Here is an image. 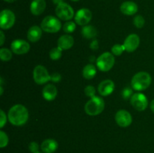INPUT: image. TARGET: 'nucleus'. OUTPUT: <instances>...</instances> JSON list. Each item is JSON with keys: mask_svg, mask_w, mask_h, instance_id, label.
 <instances>
[{"mask_svg": "<svg viewBox=\"0 0 154 153\" xmlns=\"http://www.w3.org/2000/svg\"><path fill=\"white\" fill-rule=\"evenodd\" d=\"M71 1H73V2H78V1H79V0H71Z\"/></svg>", "mask_w": 154, "mask_h": 153, "instance_id": "nucleus-39", "label": "nucleus"}, {"mask_svg": "<svg viewBox=\"0 0 154 153\" xmlns=\"http://www.w3.org/2000/svg\"><path fill=\"white\" fill-rule=\"evenodd\" d=\"M132 95H133L132 94V89L130 87H126L122 92V96L125 100H127L129 98H132Z\"/></svg>", "mask_w": 154, "mask_h": 153, "instance_id": "nucleus-30", "label": "nucleus"}, {"mask_svg": "<svg viewBox=\"0 0 154 153\" xmlns=\"http://www.w3.org/2000/svg\"><path fill=\"white\" fill-rule=\"evenodd\" d=\"M84 92H85L86 95L88 97L93 98L95 96L96 94V88L93 86H87L85 88H84Z\"/></svg>", "mask_w": 154, "mask_h": 153, "instance_id": "nucleus-29", "label": "nucleus"}, {"mask_svg": "<svg viewBox=\"0 0 154 153\" xmlns=\"http://www.w3.org/2000/svg\"><path fill=\"white\" fill-rule=\"evenodd\" d=\"M105 108V102L100 97L94 96L87 101L84 106L87 114L90 116H97L102 112Z\"/></svg>", "mask_w": 154, "mask_h": 153, "instance_id": "nucleus-3", "label": "nucleus"}, {"mask_svg": "<svg viewBox=\"0 0 154 153\" xmlns=\"http://www.w3.org/2000/svg\"><path fill=\"white\" fill-rule=\"evenodd\" d=\"M140 44V38L136 34H130L124 40L125 50L129 52H134Z\"/></svg>", "mask_w": 154, "mask_h": 153, "instance_id": "nucleus-13", "label": "nucleus"}, {"mask_svg": "<svg viewBox=\"0 0 154 153\" xmlns=\"http://www.w3.org/2000/svg\"><path fill=\"white\" fill-rule=\"evenodd\" d=\"M131 104L138 111H143L148 106V100L142 93H135L131 98Z\"/></svg>", "mask_w": 154, "mask_h": 153, "instance_id": "nucleus-9", "label": "nucleus"}, {"mask_svg": "<svg viewBox=\"0 0 154 153\" xmlns=\"http://www.w3.org/2000/svg\"><path fill=\"white\" fill-rule=\"evenodd\" d=\"M38 153H42V152H38Z\"/></svg>", "mask_w": 154, "mask_h": 153, "instance_id": "nucleus-40", "label": "nucleus"}, {"mask_svg": "<svg viewBox=\"0 0 154 153\" xmlns=\"http://www.w3.org/2000/svg\"><path fill=\"white\" fill-rule=\"evenodd\" d=\"M29 149L32 153L39 152V146L36 142H30L29 145Z\"/></svg>", "mask_w": 154, "mask_h": 153, "instance_id": "nucleus-31", "label": "nucleus"}, {"mask_svg": "<svg viewBox=\"0 0 154 153\" xmlns=\"http://www.w3.org/2000/svg\"><path fill=\"white\" fill-rule=\"evenodd\" d=\"M116 122L119 126L123 128L129 127L132 122V117L128 111L125 110H120L117 111L115 115Z\"/></svg>", "mask_w": 154, "mask_h": 153, "instance_id": "nucleus-11", "label": "nucleus"}, {"mask_svg": "<svg viewBox=\"0 0 154 153\" xmlns=\"http://www.w3.org/2000/svg\"><path fill=\"white\" fill-rule=\"evenodd\" d=\"M0 118H1V121H0V128H2L5 124L6 122H7V117H6L5 113L3 110L0 111Z\"/></svg>", "mask_w": 154, "mask_h": 153, "instance_id": "nucleus-32", "label": "nucleus"}, {"mask_svg": "<svg viewBox=\"0 0 154 153\" xmlns=\"http://www.w3.org/2000/svg\"><path fill=\"white\" fill-rule=\"evenodd\" d=\"M56 14L62 20L68 21L73 18L74 10L69 4L63 2L57 5L56 8Z\"/></svg>", "mask_w": 154, "mask_h": 153, "instance_id": "nucleus-7", "label": "nucleus"}, {"mask_svg": "<svg viewBox=\"0 0 154 153\" xmlns=\"http://www.w3.org/2000/svg\"><path fill=\"white\" fill-rule=\"evenodd\" d=\"M5 2H8V3H12V2H16L17 0H4Z\"/></svg>", "mask_w": 154, "mask_h": 153, "instance_id": "nucleus-38", "label": "nucleus"}, {"mask_svg": "<svg viewBox=\"0 0 154 153\" xmlns=\"http://www.w3.org/2000/svg\"><path fill=\"white\" fill-rule=\"evenodd\" d=\"M151 76L147 72L141 71L134 75L132 79V87L136 91H144L150 86Z\"/></svg>", "mask_w": 154, "mask_h": 153, "instance_id": "nucleus-2", "label": "nucleus"}, {"mask_svg": "<svg viewBox=\"0 0 154 153\" xmlns=\"http://www.w3.org/2000/svg\"><path fill=\"white\" fill-rule=\"evenodd\" d=\"M12 52L7 48H2L0 50V58L2 61L8 62L11 59Z\"/></svg>", "mask_w": 154, "mask_h": 153, "instance_id": "nucleus-23", "label": "nucleus"}, {"mask_svg": "<svg viewBox=\"0 0 154 153\" xmlns=\"http://www.w3.org/2000/svg\"><path fill=\"white\" fill-rule=\"evenodd\" d=\"M133 23L137 28H141L144 26V23H145V20L143 17L141 15H137L134 17L133 20Z\"/></svg>", "mask_w": 154, "mask_h": 153, "instance_id": "nucleus-27", "label": "nucleus"}, {"mask_svg": "<svg viewBox=\"0 0 154 153\" xmlns=\"http://www.w3.org/2000/svg\"><path fill=\"white\" fill-rule=\"evenodd\" d=\"M46 8L45 0H33L30 4V11L35 16H38L45 11Z\"/></svg>", "mask_w": 154, "mask_h": 153, "instance_id": "nucleus-15", "label": "nucleus"}, {"mask_svg": "<svg viewBox=\"0 0 154 153\" xmlns=\"http://www.w3.org/2000/svg\"><path fill=\"white\" fill-rule=\"evenodd\" d=\"M58 148V142L54 139H47L42 142L41 149L44 153H54Z\"/></svg>", "mask_w": 154, "mask_h": 153, "instance_id": "nucleus-18", "label": "nucleus"}, {"mask_svg": "<svg viewBox=\"0 0 154 153\" xmlns=\"http://www.w3.org/2000/svg\"><path fill=\"white\" fill-rule=\"evenodd\" d=\"M8 143V137L6 133L4 131L1 130L0 131V147L1 148H4Z\"/></svg>", "mask_w": 154, "mask_h": 153, "instance_id": "nucleus-28", "label": "nucleus"}, {"mask_svg": "<svg viewBox=\"0 0 154 153\" xmlns=\"http://www.w3.org/2000/svg\"><path fill=\"white\" fill-rule=\"evenodd\" d=\"M12 52L17 55H23L29 52L30 50L29 44L22 39H16L11 44Z\"/></svg>", "mask_w": 154, "mask_h": 153, "instance_id": "nucleus-10", "label": "nucleus"}, {"mask_svg": "<svg viewBox=\"0 0 154 153\" xmlns=\"http://www.w3.org/2000/svg\"><path fill=\"white\" fill-rule=\"evenodd\" d=\"M62 50L60 47H54L50 51V57L52 60H58L62 56Z\"/></svg>", "mask_w": 154, "mask_h": 153, "instance_id": "nucleus-24", "label": "nucleus"}, {"mask_svg": "<svg viewBox=\"0 0 154 153\" xmlns=\"http://www.w3.org/2000/svg\"><path fill=\"white\" fill-rule=\"evenodd\" d=\"M150 109L154 112V99L150 102Z\"/></svg>", "mask_w": 154, "mask_h": 153, "instance_id": "nucleus-37", "label": "nucleus"}, {"mask_svg": "<svg viewBox=\"0 0 154 153\" xmlns=\"http://www.w3.org/2000/svg\"><path fill=\"white\" fill-rule=\"evenodd\" d=\"M114 83L112 80H105L100 82L98 87V91L101 95L108 96L114 92Z\"/></svg>", "mask_w": 154, "mask_h": 153, "instance_id": "nucleus-14", "label": "nucleus"}, {"mask_svg": "<svg viewBox=\"0 0 154 153\" xmlns=\"http://www.w3.org/2000/svg\"><path fill=\"white\" fill-rule=\"evenodd\" d=\"M61 80V75L59 73H54L51 75V80L54 82H60Z\"/></svg>", "mask_w": 154, "mask_h": 153, "instance_id": "nucleus-33", "label": "nucleus"}, {"mask_svg": "<svg viewBox=\"0 0 154 153\" xmlns=\"http://www.w3.org/2000/svg\"><path fill=\"white\" fill-rule=\"evenodd\" d=\"M74 44V38L72 36L69 34H64L62 35L57 41V46L62 50H66L72 47Z\"/></svg>", "mask_w": 154, "mask_h": 153, "instance_id": "nucleus-17", "label": "nucleus"}, {"mask_svg": "<svg viewBox=\"0 0 154 153\" xmlns=\"http://www.w3.org/2000/svg\"><path fill=\"white\" fill-rule=\"evenodd\" d=\"M120 11L125 15L131 16L134 15L138 11V5L134 2H124L120 6Z\"/></svg>", "mask_w": 154, "mask_h": 153, "instance_id": "nucleus-16", "label": "nucleus"}, {"mask_svg": "<svg viewBox=\"0 0 154 153\" xmlns=\"http://www.w3.org/2000/svg\"><path fill=\"white\" fill-rule=\"evenodd\" d=\"M42 35V28L38 26H33L27 32V38L31 42H37Z\"/></svg>", "mask_w": 154, "mask_h": 153, "instance_id": "nucleus-20", "label": "nucleus"}, {"mask_svg": "<svg viewBox=\"0 0 154 153\" xmlns=\"http://www.w3.org/2000/svg\"><path fill=\"white\" fill-rule=\"evenodd\" d=\"M61 22L58 18L54 16H48L45 17L41 23L42 30L48 33H56L61 28Z\"/></svg>", "mask_w": 154, "mask_h": 153, "instance_id": "nucleus-5", "label": "nucleus"}, {"mask_svg": "<svg viewBox=\"0 0 154 153\" xmlns=\"http://www.w3.org/2000/svg\"><path fill=\"white\" fill-rule=\"evenodd\" d=\"M123 51H125V47L123 44H114L111 48V52L115 56H120L123 53Z\"/></svg>", "mask_w": 154, "mask_h": 153, "instance_id": "nucleus-26", "label": "nucleus"}, {"mask_svg": "<svg viewBox=\"0 0 154 153\" xmlns=\"http://www.w3.org/2000/svg\"><path fill=\"white\" fill-rule=\"evenodd\" d=\"M92 19V12L88 8H81L77 11L75 20L80 26H87Z\"/></svg>", "mask_w": 154, "mask_h": 153, "instance_id": "nucleus-12", "label": "nucleus"}, {"mask_svg": "<svg viewBox=\"0 0 154 153\" xmlns=\"http://www.w3.org/2000/svg\"><path fill=\"white\" fill-rule=\"evenodd\" d=\"M76 28V24L72 21H68L63 25V31L66 33H72Z\"/></svg>", "mask_w": 154, "mask_h": 153, "instance_id": "nucleus-25", "label": "nucleus"}, {"mask_svg": "<svg viewBox=\"0 0 154 153\" xmlns=\"http://www.w3.org/2000/svg\"><path fill=\"white\" fill-rule=\"evenodd\" d=\"M90 47L93 50H96L99 47V43H98L97 40H94L91 44H90Z\"/></svg>", "mask_w": 154, "mask_h": 153, "instance_id": "nucleus-34", "label": "nucleus"}, {"mask_svg": "<svg viewBox=\"0 0 154 153\" xmlns=\"http://www.w3.org/2000/svg\"><path fill=\"white\" fill-rule=\"evenodd\" d=\"M115 59L114 54L111 52H105L98 57L96 60V65L98 68L103 72H107L111 70L114 65Z\"/></svg>", "mask_w": 154, "mask_h": 153, "instance_id": "nucleus-4", "label": "nucleus"}, {"mask_svg": "<svg viewBox=\"0 0 154 153\" xmlns=\"http://www.w3.org/2000/svg\"><path fill=\"white\" fill-rule=\"evenodd\" d=\"M96 68L93 64H88L83 69V76L87 80H91L96 76Z\"/></svg>", "mask_w": 154, "mask_h": 153, "instance_id": "nucleus-21", "label": "nucleus"}, {"mask_svg": "<svg viewBox=\"0 0 154 153\" xmlns=\"http://www.w3.org/2000/svg\"><path fill=\"white\" fill-rule=\"evenodd\" d=\"M33 78L35 82L39 85H42L51 80V75L44 66L37 65L33 70Z\"/></svg>", "mask_w": 154, "mask_h": 153, "instance_id": "nucleus-8", "label": "nucleus"}, {"mask_svg": "<svg viewBox=\"0 0 154 153\" xmlns=\"http://www.w3.org/2000/svg\"><path fill=\"white\" fill-rule=\"evenodd\" d=\"M42 94L45 100H54L57 95V89L56 86L53 84H48L44 87L42 90Z\"/></svg>", "mask_w": 154, "mask_h": 153, "instance_id": "nucleus-19", "label": "nucleus"}, {"mask_svg": "<svg viewBox=\"0 0 154 153\" xmlns=\"http://www.w3.org/2000/svg\"><path fill=\"white\" fill-rule=\"evenodd\" d=\"M52 2H53V3H54V4H57V5H58V4H61V3L64 2H63V0H52Z\"/></svg>", "mask_w": 154, "mask_h": 153, "instance_id": "nucleus-36", "label": "nucleus"}, {"mask_svg": "<svg viewBox=\"0 0 154 153\" xmlns=\"http://www.w3.org/2000/svg\"><path fill=\"white\" fill-rule=\"evenodd\" d=\"M15 22V15L13 11L5 9L0 13V27L2 29L7 30L11 28Z\"/></svg>", "mask_w": 154, "mask_h": 153, "instance_id": "nucleus-6", "label": "nucleus"}, {"mask_svg": "<svg viewBox=\"0 0 154 153\" xmlns=\"http://www.w3.org/2000/svg\"><path fill=\"white\" fill-rule=\"evenodd\" d=\"M8 118L13 125L22 126L26 123L29 118L28 110L22 104H16L8 111Z\"/></svg>", "mask_w": 154, "mask_h": 153, "instance_id": "nucleus-1", "label": "nucleus"}, {"mask_svg": "<svg viewBox=\"0 0 154 153\" xmlns=\"http://www.w3.org/2000/svg\"><path fill=\"white\" fill-rule=\"evenodd\" d=\"M82 32L83 36L86 38H93L94 37H96V34H97V31H96V28L93 26L87 25L84 26L82 28Z\"/></svg>", "mask_w": 154, "mask_h": 153, "instance_id": "nucleus-22", "label": "nucleus"}, {"mask_svg": "<svg viewBox=\"0 0 154 153\" xmlns=\"http://www.w3.org/2000/svg\"><path fill=\"white\" fill-rule=\"evenodd\" d=\"M0 38H1V39H0V45H1V46H2L3 44H4V41H5V35H4V33H3L2 31L0 32Z\"/></svg>", "mask_w": 154, "mask_h": 153, "instance_id": "nucleus-35", "label": "nucleus"}]
</instances>
